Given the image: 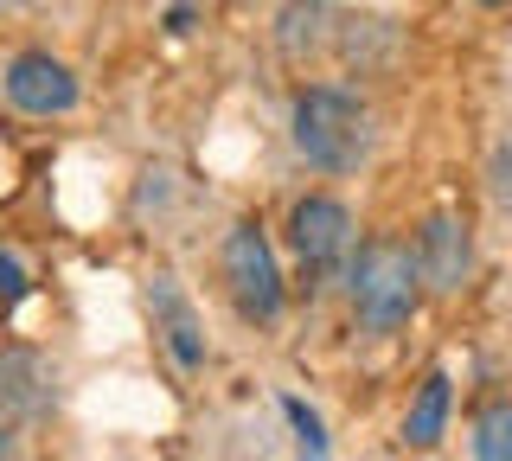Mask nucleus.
<instances>
[{"instance_id": "nucleus-2", "label": "nucleus", "mask_w": 512, "mask_h": 461, "mask_svg": "<svg viewBox=\"0 0 512 461\" xmlns=\"http://www.w3.org/2000/svg\"><path fill=\"white\" fill-rule=\"evenodd\" d=\"M346 289H352V321L359 333H404L416 301H423V282H416V257L397 237H372L359 244V257H346Z\"/></svg>"}, {"instance_id": "nucleus-16", "label": "nucleus", "mask_w": 512, "mask_h": 461, "mask_svg": "<svg viewBox=\"0 0 512 461\" xmlns=\"http://www.w3.org/2000/svg\"><path fill=\"white\" fill-rule=\"evenodd\" d=\"M480 7H493V13H500V7H512V0H480Z\"/></svg>"}, {"instance_id": "nucleus-14", "label": "nucleus", "mask_w": 512, "mask_h": 461, "mask_svg": "<svg viewBox=\"0 0 512 461\" xmlns=\"http://www.w3.org/2000/svg\"><path fill=\"white\" fill-rule=\"evenodd\" d=\"M167 33H192V0H180V7L167 13Z\"/></svg>"}, {"instance_id": "nucleus-1", "label": "nucleus", "mask_w": 512, "mask_h": 461, "mask_svg": "<svg viewBox=\"0 0 512 461\" xmlns=\"http://www.w3.org/2000/svg\"><path fill=\"white\" fill-rule=\"evenodd\" d=\"M288 135H295L301 161L320 167V173H359L372 161V103L352 97L340 84H308L288 109Z\"/></svg>"}, {"instance_id": "nucleus-17", "label": "nucleus", "mask_w": 512, "mask_h": 461, "mask_svg": "<svg viewBox=\"0 0 512 461\" xmlns=\"http://www.w3.org/2000/svg\"><path fill=\"white\" fill-rule=\"evenodd\" d=\"M0 455H13V442H7V429H0Z\"/></svg>"}, {"instance_id": "nucleus-5", "label": "nucleus", "mask_w": 512, "mask_h": 461, "mask_svg": "<svg viewBox=\"0 0 512 461\" xmlns=\"http://www.w3.org/2000/svg\"><path fill=\"white\" fill-rule=\"evenodd\" d=\"M288 244H295V257H301L308 276H333V269L352 257V212H346V199H327V193L301 199L295 212H288Z\"/></svg>"}, {"instance_id": "nucleus-15", "label": "nucleus", "mask_w": 512, "mask_h": 461, "mask_svg": "<svg viewBox=\"0 0 512 461\" xmlns=\"http://www.w3.org/2000/svg\"><path fill=\"white\" fill-rule=\"evenodd\" d=\"M20 7H32V0H0V13H20Z\"/></svg>"}, {"instance_id": "nucleus-4", "label": "nucleus", "mask_w": 512, "mask_h": 461, "mask_svg": "<svg viewBox=\"0 0 512 461\" xmlns=\"http://www.w3.org/2000/svg\"><path fill=\"white\" fill-rule=\"evenodd\" d=\"M410 257H416V282H423L429 295H461L468 289V276H474V231H468V218L461 212H429L423 218V231H416V244H410Z\"/></svg>"}, {"instance_id": "nucleus-10", "label": "nucleus", "mask_w": 512, "mask_h": 461, "mask_svg": "<svg viewBox=\"0 0 512 461\" xmlns=\"http://www.w3.org/2000/svg\"><path fill=\"white\" fill-rule=\"evenodd\" d=\"M474 455L480 461H512V397H493L474 417Z\"/></svg>"}, {"instance_id": "nucleus-7", "label": "nucleus", "mask_w": 512, "mask_h": 461, "mask_svg": "<svg viewBox=\"0 0 512 461\" xmlns=\"http://www.w3.org/2000/svg\"><path fill=\"white\" fill-rule=\"evenodd\" d=\"M0 410L20 423H45L58 410V372L39 346H0Z\"/></svg>"}, {"instance_id": "nucleus-3", "label": "nucleus", "mask_w": 512, "mask_h": 461, "mask_svg": "<svg viewBox=\"0 0 512 461\" xmlns=\"http://www.w3.org/2000/svg\"><path fill=\"white\" fill-rule=\"evenodd\" d=\"M218 269H224V289H231V308L244 314V321H276L282 314V263L276 250H269L263 225H231L224 231V250H218Z\"/></svg>"}, {"instance_id": "nucleus-8", "label": "nucleus", "mask_w": 512, "mask_h": 461, "mask_svg": "<svg viewBox=\"0 0 512 461\" xmlns=\"http://www.w3.org/2000/svg\"><path fill=\"white\" fill-rule=\"evenodd\" d=\"M7 103L26 116H71L77 109V71L52 52H20L7 65Z\"/></svg>"}, {"instance_id": "nucleus-11", "label": "nucleus", "mask_w": 512, "mask_h": 461, "mask_svg": "<svg viewBox=\"0 0 512 461\" xmlns=\"http://www.w3.org/2000/svg\"><path fill=\"white\" fill-rule=\"evenodd\" d=\"M282 417H288V429H295L301 455H327V429H320V417L301 404V397H282Z\"/></svg>"}, {"instance_id": "nucleus-12", "label": "nucleus", "mask_w": 512, "mask_h": 461, "mask_svg": "<svg viewBox=\"0 0 512 461\" xmlns=\"http://www.w3.org/2000/svg\"><path fill=\"white\" fill-rule=\"evenodd\" d=\"M26 289H32V282H26V263L13 257V250H0V308H20Z\"/></svg>"}, {"instance_id": "nucleus-6", "label": "nucleus", "mask_w": 512, "mask_h": 461, "mask_svg": "<svg viewBox=\"0 0 512 461\" xmlns=\"http://www.w3.org/2000/svg\"><path fill=\"white\" fill-rule=\"evenodd\" d=\"M141 301H148V321L160 333V346H167V359L180 372H205V327H199V308L186 301V289L173 282V269H154Z\"/></svg>"}, {"instance_id": "nucleus-9", "label": "nucleus", "mask_w": 512, "mask_h": 461, "mask_svg": "<svg viewBox=\"0 0 512 461\" xmlns=\"http://www.w3.org/2000/svg\"><path fill=\"white\" fill-rule=\"evenodd\" d=\"M448 404H455V391H448V372H429L423 391H416V404L404 410V442H410V449H436V442H442Z\"/></svg>"}, {"instance_id": "nucleus-13", "label": "nucleus", "mask_w": 512, "mask_h": 461, "mask_svg": "<svg viewBox=\"0 0 512 461\" xmlns=\"http://www.w3.org/2000/svg\"><path fill=\"white\" fill-rule=\"evenodd\" d=\"M493 199L512 205V141H500V154H493Z\"/></svg>"}]
</instances>
